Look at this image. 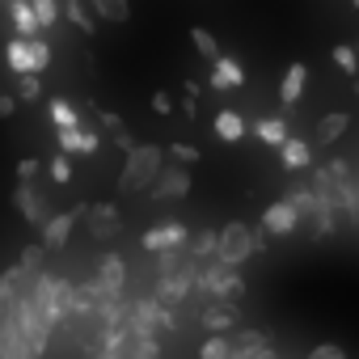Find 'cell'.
I'll return each instance as SVG.
<instances>
[{
    "label": "cell",
    "instance_id": "6da1fadb",
    "mask_svg": "<svg viewBox=\"0 0 359 359\" xmlns=\"http://www.w3.org/2000/svg\"><path fill=\"white\" fill-rule=\"evenodd\" d=\"M165 161V152L156 148V144H140L135 152H127V161H123V173H118V191L123 195H135V191H152L156 187V177H161V165Z\"/></svg>",
    "mask_w": 359,
    "mask_h": 359
},
{
    "label": "cell",
    "instance_id": "b9f144b4",
    "mask_svg": "<svg viewBox=\"0 0 359 359\" xmlns=\"http://www.w3.org/2000/svg\"><path fill=\"white\" fill-rule=\"evenodd\" d=\"M34 173H39V161H34V156L18 161V182H34Z\"/></svg>",
    "mask_w": 359,
    "mask_h": 359
},
{
    "label": "cell",
    "instance_id": "d6a6232c",
    "mask_svg": "<svg viewBox=\"0 0 359 359\" xmlns=\"http://www.w3.org/2000/svg\"><path fill=\"white\" fill-rule=\"evenodd\" d=\"M199 359H233V338L229 334H208V342L199 346Z\"/></svg>",
    "mask_w": 359,
    "mask_h": 359
},
{
    "label": "cell",
    "instance_id": "e0dca14e",
    "mask_svg": "<svg viewBox=\"0 0 359 359\" xmlns=\"http://www.w3.org/2000/svg\"><path fill=\"white\" fill-rule=\"evenodd\" d=\"M102 287H110V292H118L123 296V287H127V262L118 258V254H102L97 258V275H93Z\"/></svg>",
    "mask_w": 359,
    "mask_h": 359
},
{
    "label": "cell",
    "instance_id": "2e32d148",
    "mask_svg": "<svg viewBox=\"0 0 359 359\" xmlns=\"http://www.w3.org/2000/svg\"><path fill=\"white\" fill-rule=\"evenodd\" d=\"M102 148V140H97V131H89V127H68V131H60V152H68V156H93Z\"/></svg>",
    "mask_w": 359,
    "mask_h": 359
},
{
    "label": "cell",
    "instance_id": "30bf717a",
    "mask_svg": "<svg viewBox=\"0 0 359 359\" xmlns=\"http://www.w3.org/2000/svg\"><path fill=\"white\" fill-rule=\"evenodd\" d=\"M85 216H89V237L93 241H114L123 233V216H118L114 203H89Z\"/></svg>",
    "mask_w": 359,
    "mask_h": 359
},
{
    "label": "cell",
    "instance_id": "c3c4849f",
    "mask_svg": "<svg viewBox=\"0 0 359 359\" xmlns=\"http://www.w3.org/2000/svg\"><path fill=\"white\" fill-rule=\"evenodd\" d=\"M355 89H359V85H355Z\"/></svg>",
    "mask_w": 359,
    "mask_h": 359
},
{
    "label": "cell",
    "instance_id": "7402d4cb",
    "mask_svg": "<svg viewBox=\"0 0 359 359\" xmlns=\"http://www.w3.org/2000/svg\"><path fill=\"white\" fill-rule=\"evenodd\" d=\"M304 81H309V68H304V64H292V68L283 72L279 102H283V106H296V102H300V93H304Z\"/></svg>",
    "mask_w": 359,
    "mask_h": 359
},
{
    "label": "cell",
    "instance_id": "f546056e",
    "mask_svg": "<svg viewBox=\"0 0 359 359\" xmlns=\"http://www.w3.org/2000/svg\"><path fill=\"white\" fill-rule=\"evenodd\" d=\"M279 152H283V165H287V169H309V161H313L309 144H304V140H296V135H292Z\"/></svg>",
    "mask_w": 359,
    "mask_h": 359
},
{
    "label": "cell",
    "instance_id": "ac0fdd59",
    "mask_svg": "<svg viewBox=\"0 0 359 359\" xmlns=\"http://www.w3.org/2000/svg\"><path fill=\"white\" fill-rule=\"evenodd\" d=\"M0 359H34V351L26 346V338H22V330H18L13 317L0 325Z\"/></svg>",
    "mask_w": 359,
    "mask_h": 359
},
{
    "label": "cell",
    "instance_id": "484cf974",
    "mask_svg": "<svg viewBox=\"0 0 359 359\" xmlns=\"http://www.w3.org/2000/svg\"><path fill=\"white\" fill-rule=\"evenodd\" d=\"M216 245H220V233H212V229H203L195 241H191V258L199 262V266H208V262H216Z\"/></svg>",
    "mask_w": 359,
    "mask_h": 359
},
{
    "label": "cell",
    "instance_id": "f1b7e54d",
    "mask_svg": "<svg viewBox=\"0 0 359 359\" xmlns=\"http://www.w3.org/2000/svg\"><path fill=\"white\" fill-rule=\"evenodd\" d=\"M64 18H68L81 34H93V30H97V22L89 18V5H85V0H64Z\"/></svg>",
    "mask_w": 359,
    "mask_h": 359
},
{
    "label": "cell",
    "instance_id": "277c9868",
    "mask_svg": "<svg viewBox=\"0 0 359 359\" xmlns=\"http://www.w3.org/2000/svg\"><path fill=\"white\" fill-rule=\"evenodd\" d=\"M13 321H18V330H22V338H26V346L34 351V359H43L47 355V346H51V321L34 309V300H30V292H22V300H18V313H13Z\"/></svg>",
    "mask_w": 359,
    "mask_h": 359
},
{
    "label": "cell",
    "instance_id": "7bdbcfd3",
    "mask_svg": "<svg viewBox=\"0 0 359 359\" xmlns=\"http://www.w3.org/2000/svg\"><path fill=\"white\" fill-rule=\"evenodd\" d=\"M152 110L156 114H173V97L169 93H152Z\"/></svg>",
    "mask_w": 359,
    "mask_h": 359
},
{
    "label": "cell",
    "instance_id": "9c48e42d",
    "mask_svg": "<svg viewBox=\"0 0 359 359\" xmlns=\"http://www.w3.org/2000/svg\"><path fill=\"white\" fill-rule=\"evenodd\" d=\"M85 212H89V208H72V212H55V216L47 220V229H43V241H39V245H43L47 254H55V250H64V245H68V237H72V229H76V220H81Z\"/></svg>",
    "mask_w": 359,
    "mask_h": 359
},
{
    "label": "cell",
    "instance_id": "52a82bcc",
    "mask_svg": "<svg viewBox=\"0 0 359 359\" xmlns=\"http://www.w3.org/2000/svg\"><path fill=\"white\" fill-rule=\"evenodd\" d=\"M13 208H18V216H22L30 229H47V220H51V203H47L43 187H34V182H22V187L13 191Z\"/></svg>",
    "mask_w": 359,
    "mask_h": 359
},
{
    "label": "cell",
    "instance_id": "ba28073f",
    "mask_svg": "<svg viewBox=\"0 0 359 359\" xmlns=\"http://www.w3.org/2000/svg\"><path fill=\"white\" fill-rule=\"evenodd\" d=\"M191 241V229L182 224V220H169V224H156V229H148L144 237H140V245L148 250V254H165V250H182Z\"/></svg>",
    "mask_w": 359,
    "mask_h": 359
},
{
    "label": "cell",
    "instance_id": "5bb4252c",
    "mask_svg": "<svg viewBox=\"0 0 359 359\" xmlns=\"http://www.w3.org/2000/svg\"><path fill=\"white\" fill-rule=\"evenodd\" d=\"M195 283H199L195 275H169V279H156V292H152V296H156L165 309H177V304L195 292Z\"/></svg>",
    "mask_w": 359,
    "mask_h": 359
},
{
    "label": "cell",
    "instance_id": "4316f807",
    "mask_svg": "<svg viewBox=\"0 0 359 359\" xmlns=\"http://www.w3.org/2000/svg\"><path fill=\"white\" fill-rule=\"evenodd\" d=\"M89 9L102 18V22H127L131 18V5H127V0H89Z\"/></svg>",
    "mask_w": 359,
    "mask_h": 359
},
{
    "label": "cell",
    "instance_id": "7c38bea8",
    "mask_svg": "<svg viewBox=\"0 0 359 359\" xmlns=\"http://www.w3.org/2000/svg\"><path fill=\"white\" fill-rule=\"evenodd\" d=\"M233 359H279L262 330H237L233 334Z\"/></svg>",
    "mask_w": 359,
    "mask_h": 359
},
{
    "label": "cell",
    "instance_id": "8d00e7d4",
    "mask_svg": "<svg viewBox=\"0 0 359 359\" xmlns=\"http://www.w3.org/2000/svg\"><path fill=\"white\" fill-rule=\"evenodd\" d=\"M330 55H334V64H338L346 76H355V68H359V47H346V43H338Z\"/></svg>",
    "mask_w": 359,
    "mask_h": 359
},
{
    "label": "cell",
    "instance_id": "cb8c5ba5",
    "mask_svg": "<svg viewBox=\"0 0 359 359\" xmlns=\"http://www.w3.org/2000/svg\"><path fill=\"white\" fill-rule=\"evenodd\" d=\"M43 262H47V250L43 245H26L22 250V262H18V271H22V279H26V287H34L47 271H43Z\"/></svg>",
    "mask_w": 359,
    "mask_h": 359
},
{
    "label": "cell",
    "instance_id": "9a60e30c",
    "mask_svg": "<svg viewBox=\"0 0 359 359\" xmlns=\"http://www.w3.org/2000/svg\"><path fill=\"white\" fill-rule=\"evenodd\" d=\"M22 292H26V279H22V271H18V266H9L5 275H0V325H5V321L18 313Z\"/></svg>",
    "mask_w": 359,
    "mask_h": 359
},
{
    "label": "cell",
    "instance_id": "5b68a950",
    "mask_svg": "<svg viewBox=\"0 0 359 359\" xmlns=\"http://www.w3.org/2000/svg\"><path fill=\"white\" fill-rule=\"evenodd\" d=\"M127 325H131V334H135V338H156L161 330H173L177 321H173V309H165L156 296H144V300H135V304H131Z\"/></svg>",
    "mask_w": 359,
    "mask_h": 359
},
{
    "label": "cell",
    "instance_id": "3957f363",
    "mask_svg": "<svg viewBox=\"0 0 359 359\" xmlns=\"http://www.w3.org/2000/svg\"><path fill=\"white\" fill-rule=\"evenodd\" d=\"M199 292H208L216 304H233V300H241V292H245V279H241V271L237 266H224V262H208L203 271H199V283H195Z\"/></svg>",
    "mask_w": 359,
    "mask_h": 359
},
{
    "label": "cell",
    "instance_id": "d590c367",
    "mask_svg": "<svg viewBox=\"0 0 359 359\" xmlns=\"http://www.w3.org/2000/svg\"><path fill=\"white\" fill-rule=\"evenodd\" d=\"M47 173H51L55 187H68V182H72V161H68V152H55V156L47 161Z\"/></svg>",
    "mask_w": 359,
    "mask_h": 359
},
{
    "label": "cell",
    "instance_id": "836d02e7",
    "mask_svg": "<svg viewBox=\"0 0 359 359\" xmlns=\"http://www.w3.org/2000/svg\"><path fill=\"white\" fill-rule=\"evenodd\" d=\"M191 43H195V51H199L203 60H212V64L220 60V43H216V34H212V30L195 26V30H191Z\"/></svg>",
    "mask_w": 359,
    "mask_h": 359
},
{
    "label": "cell",
    "instance_id": "f6af8a7d",
    "mask_svg": "<svg viewBox=\"0 0 359 359\" xmlns=\"http://www.w3.org/2000/svg\"><path fill=\"white\" fill-rule=\"evenodd\" d=\"M13 110H18V97L13 93H0V118H9Z\"/></svg>",
    "mask_w": 359,
    "mask_h": 359
},
{
    "label": "cell",
    "instance_id": "7dc6e473",
    "mask_svg": "<svg viewBox=\"0 0 359 359\" xmlns=\"http://www.w3.org/2000/svg\"><path fill=\"white\" fill-rule=\"evenodd\" d=\"M0 5H18V0H0Z\"/></svg>",
    "mask_w": 359,
    "mask_h": 359
},
{
    "label": "cell",
    "instance_id": "60d3db41",
    "mask_svg": "<svg viewBox=\"0 0 359 359\" xmlns=\"http://www.w3.org/2000/svg\"><path fill=\"white\" fill-rule=\"evenodd\" d=\"M47 64H51V47L43 39H34V72H43Z\"/></svg>",
    "mask_w": 359,
    "mask_h": 359
},
{
    "label": "cell",
    "instance_id": "bcb514c9",
    "mask_svg": "<svg viewBox=\"0 0 359 359\" xmlns=\"http://www.w3.org/2000/svg\"><path fill=\"white\" fill-rule=\"evenodd\" d=\"M114 144H118V148H127V152H135V148H140V144L131 140V131H127V127H123V131L114 135Z\"/></svg>",
    "mask_w": 359,
    "mask_h": 359
},
{
    "label": "cell",
    "instance_id": "ab89813d",
    "mask_svg": "<svg viewBox=\"0 0 359 359\" xmlns=\"http://www.w3.org/2000/svg\"><path fill=\"white\" fill-rule=\"evenodd\" d=\"M309 359H346V351H342L338 342H321V346L309 351Z\"/></svg>",
    "mask_w": 359,
    "mask_h": 359
},
{
    "label": "cell",
    "instance_id": "ffe728a7",
    "mask_svg": "<svg viewBox=\"0 0 359 359\" xmlns=\"http://www.w3.org/2000/svg\"><path fill=\"white\" fill-rule=\"evenodd\" d=\"M9 18H13V30H18V39H39V34H43V26H39V13H34V5H30V0H18V5H9Z\"/></svg>",
    "mask_w": 359,
    "mask_h": 359
},
{
    "label": "cell",
    "instance_id": "44dd1931",
    "mask_svg": "<svg viewBox=\"0 0 359 359\" xmlns=\"http://www.w3.org/2000/svg\"><path fill=\"white\" fill-rule=\"evenodd\" d=\"M5 60H9V68H13L18 76L34 72V39H13V43L5 47Z\"/></svg>",
    "mask_w": 359,
    "mask_h": 359
},
{
    "label": "cell",
    "instance_id": "f35d334b",
    "mask_svg": "<svg viewBox=\"0 0 359 359\" xmlns=\"http://www.w3.org/2000/svg\"><path fill=\"white\" fill-rule=\"evenodd\" d=\"M169 156H173L177 165H195V161H199V148H195V144H182V140H177V144H169Z\"/></svg>",
    "mask_w": 359,
    "mask_h": 359
},
{
    "label": "cell",
    "instance_id": "8992f818",
    "mask_svg": "<svg viewBox=\"0 0 359 359\" xmlns=\"http://www.w3.org/2000/svg\"><path fill=\"white\" fill-rule=\"evenodd\" d=\"M254 254H258V245H254V229H250V224L233 220V224H224V229H220L216 262H224V266H241V262H245V258H254Z\"/></svg>",
    "mask_w": 359,
    "mask_h": 359
},
{
    "label": "cell",
    "instance_id": "4fadbf2b",
    "mask_svg": "<svg viewBox=\"0 0 359 359\" xmlns=\"http://www.w3.org/2000/svg\"><path fill=\"white\" fill-rule=\"evenodd\" d=\"M262 229H266L271 237H287V233L300 229V216H296V208H292L287 199H279V203H271V208L262 212Z\"/></svg>",
    "mask_w": 359,
    "mask_h": 359
},
{
    "label": "cell",
    "instance_id": "7a4b0ae2",
    "mask_svg": "<svg viewBox=\"0 0 359 359\" xmlns=\"http://www.w3.org/2000/svg\"><path fill=\"white\" fill-rule=\"evenodd\" d=\"M287 203L296 208V216H300V224L309 229V237H313V241H325V237L338 229V216L317 199V191H313V187H292V191H287Z\"/></svg>",
    "mask_w": 359,
    "mask_h": 359
},
{
    "label": "cell",
    "instance_id": "603a6c76",
    "mask_svg": "<svg viewBox=\"0 0 359 359\" xmlns=\"http://www.w3.org/2000/svg\"><path fill=\"white\" fill-rule=\"evenodd\" d=\"M351 127V118L346 114H325L321 123H317V131H313V144L317 148H330V144H338L342 140V131Z\"/></svg>",
    "mask_w": 359,
    "mask_h": 359
},
{
    "label": "cell",
    "instance_id": "4dcf8cb0",
    "mask_svg": "<svg viewBox=\"0 0 359 359\" xmlns=\"http://www.w3.org/2000/svg\"><path fill=\"white\" fill-rule=\"evenodd\" d=\"M47 114L55 118V127H60V131H68V127H85V118H81V114H76L64 97H55V102L47 106Z\"/></svg>",
    "mask_w": 359,
    "mask_h": 359
},
{
    "label": "cell",
    "instance_id": "1f68e13d",
    "mask_svg": "<svg viewBox=\"0 0 359 359\" xmlns=\"http://www.w3.org/2000/svg\"><path fill=\"white\" fill-rule=\"evenodd\" d=\"M258 140H262V144L283 148L292 135H287V123H283V118H262V123H258Z\"/></svg>",
    "mask_w": 359,
    "mask_h": 359
},
{
    "label": "cell",
    "instance_id": "e575fe53",
    "mask_svg": "<svg viewBox=\"0 0 359 359\" xmlns=\"http://www.w3.org/2000/svg\"><path fill=\"white\" fill-rule=\"evenodd\" d=\"M34 5V13H39V26L43 30H55V22H60V13H64V0H30Z\"/></svg>",
    "mask_w": 359,
    "mask_h": 359
},
{
    "label": "cell",
    "instance_id": "ee69618b",
    "mask_svg": "<svg viewBox=\"0 0 359 359\" xmlns=\"http://www.w3.org/2000/svg\"><path fill=\"white\" fill-rule=\"evenodd\" d=\"M97 123H102V127H106L110 135H118V131H123V123H118V114H110V110H102V114H97Z\"/></svg>",
    "mask_w": 359,
    "mask_h": 359
},
{
    "label": "cell",
    "instance_id": "83f0119b",
    "mask_svg": "<svg viewBox=\"0 0 359 359\" xmlns=\"http://www.w3.org/2000/svg\"><path fill=\"white\" fill-rule=\"evenodd\" d=\"M216 135L229 140V144L241 140V135H245V118H241L237 110H220V114H216Z\"/></svg>",
    "mask_w": 359,
    "mask_h": 359
},
{
    "label": "cell",
    "instance_id": "8fae6325",
    "mask_svg": "<svg viewBox=\"0 0 359 359\" xmlns=\"http://www.w3.org/2000/svg\"><path fill=\"white\" fill-rule=\"evenodd\" d=\"M191 195V169L187 165H169V169H161V177H156V187H152V199H187Z\"/></svg>",
    "mask_w": 359,
    "mask_h": 359
},
{
    "label": "cell",
    "instance_id": "74e56055",
    "mask_svg": "<svg viewBox=\"0 0 359 359\" xmlns=\"http://www.w3.org/2000/svg\"><path fill=\"white\" fill-rule=\"evenodd\" d=\"M18 97H22V102H39V97H43V81H39V72L18 76Z\"/></svg>",
    "mask_w": 359,
    "mask_h": 359
},
{
    "label": "cell",
    "instance_id": "d6986e66",
    "mask_svg": "<svg viewBox=\"0 0 359 359\" xmlns=\"http://www.w3.org/2000/svg\"><path fill=\"white\" fill-rule=\"evenodd\" d=\"M245 85V68L237 64V60H229V55H220L216 64H212V89H241Z\"/></svg>",
    "mask_w": 359,
    "mask_h": 359
},
{
    "label": "cell",
    "instance_id": "d4e9b609",
    "mask_svg": "<svg viewBox=\"0 0 359 359\" xmlns=\"http://www.w3.org/2000/svg\"><path fill=\"white\" fill-rule=\"evenodd\" d=\"M237 325V309L233 304H212V309H203V330L208 334H229Z\"/></svg>",
    "mask_w": 359,
    "mask_h": 359
}]
</instances>
